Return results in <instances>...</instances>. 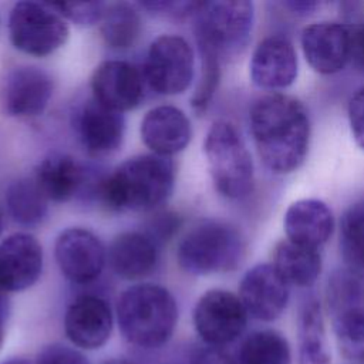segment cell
<instances>
[{
  "mask_svg": "<svg viewBox=\"0 0 364 364\" xmlns=\"http://www.w3.org/2000/svg\"><path fill=\"white\" fill-rule=\"evenodd\" d=\"M249 128L270 172L287 175L301 166L310 145V119L299 100L279 92L257 98L249 111Z\"/></svg>",
  "mask_w": 364,
  "mask_h": 364,
  "instance_id": "1",
  "label": "cell"
},
{
  "mask_svg": "<svg viewBox=\"0 0 364 364\" xmlns=\"http://www.w3.org/2000/svg\"><path fill=\"white\" fill-rule=\"evenodd\" d=\"M175 183V166L166 156L138 155L122 162L97 185L100 199L114 210H152L164 203Z\"/></svg>",
  "mask_w": 364,
  "mask_h": 364,
  "instance_id": "2",
  "label": "cell"
},
{
  "mask_svg": "<svg viewBox=\"0 0 364 364\" xmlns=\"http://www.w3.org/2000/svg\"><path fill=\"white\" fill-rule=\"evenodd\" d=\"M117 317L119 330L129 343L156 348L171 338L178 321V306L165 287L139 283L121 294Z\"/></svg>",
  "mask_w": 364,
  "mask_h": 364,
  "instance_id": "3",
  "label": "cell"
},
{
  "mask_svg": "<svg viewBox=\"0 0 364 364\" xmlns=\"http://www.w3.org/2000/svg\"><path fill=\"white\" fill-rule=\"evenodd\" d=\"M245 239L229 222L206 219L195 225L178 245L179 266L191 274L208 276L239 267L245 257Z\"/></svg>",
  "mask_w": 364,
  "mask_h": 364,
  "instance_id": "4",
  "label": "cell"
},
{
  "mask_svg": "<svg viewBox=\"0 0 364 364\" xmlns=\"http://www.w3.org/2000/svg\"><path fill=\"white\" fill-rule=\"evenodd\" d=\"M203 151L216 191L228 199H243L255 185L252 155L236 127L216 121L209 128Z\"/></svg>",
  "mask_w": 364,
  "mask_h": 364,
  "instance_id": "5",
  "label": "cell"
},
{
  "mask_svg": "<svg viewBox=\"0 0 364 364\" xmlns=\"http://www.w3.org/2000/svg\"><path fill=\"white\" fill-rule=\"evenodd\" d=\"M195 20L198 47L216 53L220 58L239 54L249 43L255 6L246 0H216L199 3Z\"/></svg>",
  "mask_w": 364,
  "mask_h": 364,
  "instance_id": "6",
  "label": "cell"
},
{
  "mask_svg": "<svg viewBox=\"0 0 364 364\" xmlns=\"http://www.w3.org/2000/svg\"><path fill=\"white\" fill-rule=\"evenodd\" d=\"M9 34L13 46L21 53L46 57L64 46L68 27L51 4L18 1L9 16Z\"/></svg>",
  "mask_w": 364,
  "mask_h": 364,
  "instance_id": "7",
  "label": "cell"
},
{
  "mask_svg": "<svg viewBox=\"0 0 364 364\" xmlns=\"http://www.w3.org/2000/svg\"><path fill=\"white\" fill-rule=\"evenodd\" d=\"M144 77L151 90L161 95H176L188 90L195 74V54L179 36H159L146 53Z\"/></svg>",
  "mask_w": 364,
  "mask_h": 364,
  "instance_id": "8",
  "label": "cell"
},
{
  "mask_svg": "<svg viewBox=\"0 0 364 364\" xmlns=\"http://www.w3.org/2000/svg\"><path fill=\"white\" fill-rule=\"evenodd\" d=\"M247 317L239 296L220 289L202 294L193 310L196 333L208 346L218 348L242 336Z\"/></svg>",
  "mask_w": 364,
  "mask_h": 364,
  "instance_id": "9",
  "label": "cell"
},
{
  "mask_svg": "<svg viewBox=\"0 0 364 364\" xmlns=\"http://www.w3.org/2000/svg\"><path fill=\"white\" fill-rule=\"evenodd\" d=\"M53 78L34 65L10 68L0 78V111L13 118L40 115L53 95Z\"/></svg>",
  "mask_w": 364,
  "mask_h": 364,
  "instance_id": "10",
  "label": "cell"
},
{
  "mask_svg": "<svg viewBox=\"0 0 364 364\" xmlns=\"http://www.w3.org/2000/svg\"><path fill=\"white\" fill-rule=\"evenodd\" d=\"M60 272L73 283L94 282L107 262V252L101 240L90 230L70 228L61 232L54 246Z\"/></svg>",
  "mask_w": 364,
  "mask_h": 364,
  "instance_id": "11",
  "label": "cell"
},
{
  "mask_svg": "<svg viewBox=\"0 0 364 364\" xmlns=\"http://www.w3.org/2000/svg\"><path fill=\"white\" fill-rule=\"evenodd\" d=\"M144 73L124 60L102 61L92 73V98L102 105L125 112L136 108L145 95Z\"/></svg>",
  "mask_w": 364,
  "mask_h": 364,
  "instance_id": "12",
  "label": "cell"
},
{
  "mask_svg": "<svg viewBox=\"0 0 364 364\" xmlns=\"http://www.w3.org/2000/svg\"><path fill=\"white\" fill-rule=\"evenodd\" d=\"M290 286L273 264L259 263L240 280L239 299L247 314L259 321H274L287 307Z\"/></svg>",
  "mask_w": 364,
  "mask_h": 364,
  "instance_id": "13",
  "label": "cell"
},
{
  "mask_svg": "<svg viewBox=\"0 0 364 364\" xmlns=\"http://www.w3.org/2000/svg\"><path fill=\"white\" fill-rule=\"evenodd\" d=\"M74 128L82 148L97 158L117 152L124 141L125 118L97 100L85 101L74 117Z\"/></svg>",
  "mask_w": 364,
  "mask_h": 364,
  "instance_id": "14",
  "label": "cell"
},
{
  "mask_svg": "<svg viewBox=\"0 0 364 364\" xmlns=\"http://www.w3.org/2000/svg\"><path fill=\"white\" fill-rule=\"evenodd\" d=\"M300 43L306 61L320 74H336L350 63L348 24L311 23L303 28Z\"/></svg>",
  "mask_w": 364,
  "mask_h": 364,
  "instance_id": "15",
  "label": "cell"
},
{
  "mask_svg": "<svg viewBox=\"0 0 364 364\" xmlns=\"http://www.w3.org/2000/svg\"><path fill=\"white\" fill-rule=\"evenodd\" d=\"M249 71L253 84L259 88L277 91L290 87L299 73L293 43L279 34L263 38L252 54Z\"/></svg>",
  "mask_w": 364,
  "mask_h": 364,
  "instance_id": "16",
  "label": "cell"
},
{
  "mask_svg": "<svg viewBox=\"0 0 364 364\" xmlns=\"http://www.w3.org/2000/svg\"><path fill=\"white\" fill-rule=\"evenodd\" d=\"M43 270V250L28 233H14L0 243V294L31 287Z\"/></svg>",
  "mask_w": 364,
  "mask_h": 364,
  "instance_id": "17",
  "label": "cell"
},
{
  "mask_svg": "<svg viewBox=\"0 0 364 364\" xmlns=\"http://www.w3.org/2000/svg\"><path fill=\"white\" fill-rule=\"evenodd\" d=\"M64 330L68 340L77 347L94 350L104 346L112 330L109 304L92 294L77 297L65 311Z\"/></svg>",
  "mask_w": 364,
  "mask_h": 364,
  "instance_id": "18",
  "label": "cell"
},
{
  "mask_svg": "<svg viewBox=\"0 0 364 364\" xmlns=\"http://www.w3.org/2000/svg\"><path fill=\"white\" fill-rule=\"evenodd\" d=\"M141 138L155 155L168 158L188 146L192 127L179 108L159 105L145 114L141 122Z\"/></svg>",
  "mask_w": 364,
  "mask_h": 364,
  "instance_id": "19",
  "label": "cell"
},
{
  "mask_svg": "<svg viewBox=\"0 0 364 364\" xmlns=\"http://www.w3.org/2000/svg\"><path fill=\"white\" fill-rule=\"evenodd\" d=\"M283 226L289 240L320 249L333 235L334 216L326 202L306 198L293 202L287 208Z\"/></svg>",
  "mask_w": 364,
  "mask_h": 364,
  "instance_id": "20",
  "label": "cell"
},
{
  "mask_svg": "<svg viewBox=\"0 0 364 364\" xmlns=\"http://www.w3.org/2000/svg\"><path fill=\"white\" fill-rule=\"evenodd\" d=\"M34 181L48 200L67 202L84 191L88 172L71 155L50 154L38 164Z\"/></svg>",
  "mask_w": 364,
  "mask_h": 364,
  "instance_id": "21",
  "label": "cell"
},
{
  "mask_svg": "<svg viewBox=\"0 0 364 364\" xmlns=\"http://www.w3.org/2000/svg\"><path fill=\"white\" fill-rule=\"evenodd\" d=\"M108 262L117 276L139 280L155 270L158 246L144 232H124L111 242Z\"/></svg>",
  "mask_w": 364,
  "mask_h": 364,
  "instance_id": "22",
  "label": "cell"
},
{
  "mask_svg": "<svg viewBox=\"0 0 364 364\" xmlns=\"http://www.w3.org/2000/svg\"><path fill=\"white\" fill-rule=\"evenodd\" d=\"M326 306L331 324L364 317V272L336 269L326 284Z\"/></svg>",
  "mask_w": 364,
  "mask_h": 364,
  "instance_id": "23",
  "label": "cell"
},
{
  "mask_svg": "<svg viewBox=\"0 0 364 364\" xmlns=\"http://www.w3.org/2000/svg\"><path fill=\"white\" fill-rule=\"evenodd\" d=\"M273 267L289 286L310 287L321 273V255L318 249L282 240L274 247Z\"/></svg>",
  "mask_w": 364,
  "mask_h": 364,
  "instance_id": "24",
  "label": "cell"
},
{
  "mask_svg": "<svg viewBox=\"0 0 364 364\" xmlns=\"http://www.w3.org/2000/svg\"><path fill=\"white\" fill-rule=\"evenodd\" d=\"M297 364H331L323 311L320 301L314 296L306 297L300 304L297 316Z\"/></svg>",
  "mask_w": 364,
  "mask_h": 364,
  "instance_id": "25",
  "label": "cell"
},
{
  "mask_svg": "<svg viewBox=\"0 0 364 364\" xmlns=\"http://www.w3.org/2000/svg\"><path fill=\"white\" fill-rule=\"evenodd\" d=\"M6 206L14 222L26 228H36L47 216L48 199L34 178H21L7 188Z\"/></svg>",
  "mask_w": 364,
  "mask_h": 364,
  "instance_id": "26",
  "label": "cell"
},
{
  "mask_svg": "<svg viewBox=\"0 0 364 364\" xmlns=\"http://www.w3.org/2000/svg\"><path fill=\"white\" fill-rule=\"evenodd\" d=\"M100 23L105 44L114 50H128L134 47L142 31L141 14L138 9L129 3L107 4Z\"/></svg>",
  "mask_w": 364,
  "mask_h": 364,
  "instance_id": "27",
  "label": "cell"
},
{
  "mask_svg": "<svg viewBox=\"0 0 364 364\" xmlns=\"http://www.w3.org/2000/svg\"><path fill=\"white\" fill-rule=\"evenodd\" d=\"M236 364H291V348L277 330H257L242 341Z\"/></svg>",
  "mask_w": 364,
  "mask_h": 364,
  "instance_id": "28",
  "label": "cell"
},
{
  "mask_svg": "<svg viewBox=\"0 0 364 364\" xmlns=\"http://www.w3.org/2000/svg\"><path fill=\"white\" fill-rule=\"evenodd\" d=\"M340 252L346 266L364 272V193L346 209L341 218Z\"/></svg>",
  "mask_w": 364,
  "mask_h": 364,
  "instance_id": "29",
  "label": "cell"
},
{
  "mask_svg": "<svg viewBox=\"0 0 364 364\" xmlns=\"http://www.w3.org/2000/svg\"><path fill=\"white\" fill-rule=\"evenodd\" d=\"M200 55V75L192 95L191 104L196 112H203L210 104L219 81H220V61L222 58L209 48L198 47Z\"/></svg>",
  "mask_w": 364,
  "mask_h": 364,
  "instance_id": "30",
  "label": "cell"
},
{
  "mask_svg": "<svg viewBox=\"0 0 364 364\" xmlns=\"http://www.w3.org/2000/svg\"><path fill=\"white\" fill-rule=\"evenodd\" d=\"M340 353L351 364H364V317L333 323Z\"/></svg>",
  "mask_w": 364,
  "mask_h": 364,
  "instance_id": "31",
  "label": "cell"
},
{
  "mask_svg": "<svg viewBox=\"0 0 364 364\" xmlns=\"http://www.w3.org/2000/svg\"><path fill=\"white\" fill-rule=\"evenodd\" d=\"M64 18L80 24L91 26L100 23L107 9L105 3L88 1V3H54L51 4Z\"/></svg>",
  "mask_w": 364,
  "mask_h": 364,
  "instance_id": "32",
  "label": "cell"
},
{
  "mask_svg": "<svg viewBox=\"0 0 364 364\" xmlns=\"http://www.w3.org/2000/svg\"><path fill=\"white\" fill-rule=\"evenodd\" d=\"M139 6L155 16H159L164 18H172V20H182L186 17H193L199 3L159 0V1H144V3H139Z\"/></svg>",
  "mask_w": 364,
  "mask_h": 364,
  "instance_id": "33",
  "label": "cell"
},
{
  "mask_svg": "<svg viewBox=\"0 0 364 364\" xmlns=\"http://www.w3.org/2000/svg\"><path fill=\"white\" fill-rule=\"evenodd\" d=\"M179 226H181V219L178 215L172 212H162L155 215L148 222L144 233L159 247L175 235Z\"/></svg>",
  "mask_w": 364,
  "mask_h": 364,
  "instance_id": "34",
  "label": "cell"
},
{
  "mask_svg": "<svg viewBox=\"0 0 364 364\" xmlns=\"http://www.w3.org/2000/svg\"><path fill=\"white\" fill-rule=\"evenodd\" d=\"M348 124L355 144L364 149V85L351 95L347 107Z\"/></svg>",
  "mask_w": 364,
  "mask_h": 364,
  "instance_id": "35",
  "label": "cell"
},
{
  "mask_svg": "<svg viewBox=\"0 0 364 364\" xmlns=\"http://www.w3.org/2000/svg\"><path fill=\"white\" fill-rule=\"evenodd\" d=\"M36 364H88V361L80 351L71 347L51 344L40 351Z\"/></svg>",
  "mask_w": 364,
  "mask_h": 364,
  "instance_id": "36",
  "label": "cell"
},
{
  "mask_svg": "<svg viewBox=\"0 0 364 364\" xmlns=\"http://www.w3.org/2000/svg\"><path fill=\"white\" fill-rule=\"evenodd\" d=\"M350 31V63L364 74V17L354 24H348Z\"/></svg>",
  "mask_w": 364,
  "mask_h": 364,
  "instance_id": "37",
  "label": "cell"
},
{
  "mask_svg": "<svg viewBox=\"0 0 364 364\" xmlns=\"http://www.w3.org/2000/svg\"><path fill=\"white\" fill-rule=\"evenodd\" d=\"M192 364H236V360L223 350L209 346L195 355Z\"/></svg>",
  "mask_w": 364,
  "mask_h": 364,
  "instance_id": "38",
  "label": "cell"
},
{
  "mask_svg": "<svg viewBox=\"0 0 364 364\" xmlns=\"http://www.w3.org/2000/svg\"><path fill=\"white\" fill-rule=\"evenodd\" d=\"M290 11L299 16H307L311 14L317 7H320L318 1H286L283 3Z\"/></svg>",
  "mask_w": 364,
  "mask_h": 364,
  "instance_id": "39",
  "label": "cell"
},
{
  "mask_svg": "<svg viewBox=\"0 0 364 364\" xmlns=\"http://www.w3.org/2000/svg\"><path fill=\"white\" fill-rule=\"evenodd\" d=\"M4 314H6V294H0V346L4 336Z\"/></svg>",
  "mask_w": 364,
  "mask_h": 364,
  "instance_id": "40",
  "label": "cell"
},
{
  "mask_svg": "<svg viewBox=\"0 0 364 364\" xmlns=\"http://www.w3.org/2000/svg\"><path fill=\"white\" fill-rule=\"evenodd\" d=\"M1 364H30V361H27L24 358H10Z\"/></svg>",
  "mask_w": 364,
  "mask_h": 364,
  "instance_id": "41",
  "label": "cell"
},
{
  "mask_svg": "<svg viewBox=\"0 0 364 364\" xmlns=\"http://www.w3.org/2000/svg\"><path fill=\"white\" fill-rule=\"evenodd\" d=\"M104 364H132V363L128 360H124V358H114V360L105 361Z\"/></svg>",
  "mask_w": 364,
  "mask_h": 364,
  "instance_id": "42",
  "label": "cell"
},
{
  "mask_svg": "<svg viewBox=\"0 0 364 364\" xmlns=\"http://www.w3.org/2000/svg\"><path fill=\"white\" fill-rule=\"evenodd\" d=\"M3 228H4V218H3V210L0 208V235L3 232Z\"/></svg>",
  "mask_w": 364,
  "mask_h": 364,
  "instance_id": "43",
  "label": "cell"
}]
</instances>
